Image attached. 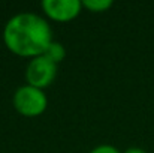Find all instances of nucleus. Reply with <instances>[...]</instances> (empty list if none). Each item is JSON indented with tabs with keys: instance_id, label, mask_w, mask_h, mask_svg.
<instances>
[{
	"instance_id": "nucleus-5",
	"label": "nucleus",
	"mask_w": 154,
	"mask_h": 153,
	"mask_svg": "<svg viewBox=\"0 0 154 153\" xmlns=\"http://www.w3.org/2000/svg\"><path fill=\"white\" fill-rule=\"evenodd\" d=\"M42 56L47 57L48 60H51L52 63L58 65V63H61V62L64 60V57H66V50H64V47H63L60 42L52 41L51 44L45 48V51L42 53Z\"/></svg>"
},
{
	"instance_id": "nucleus-8",
	"label": "nucleus",
	"mask_w": 154,
	"mask_h": 153,
	"mask_svg": "<svg viewBox=\"0 0 154 153\" xmlns=\"http://www.w3.org/2000/svg\"><path fill=\"white\" fill-rule=\"evenodd\" d=\"M124 153H148V152L144 150V149H141V147H129Z\"/></svg>"
},
{
	"instance_id": "nucleus-6",
	"label": "nucleus",
	"mask_w": 154,
	"mask_h": 153,
	"mask_svg": "<svg viewBox=\"0 0 154 153\" xmlns=\"http://www.w3.org/2000/svg\"><path fill=\"white\" fill-rule=\"evenodd\" d=\"M112 6V0H84L82 8L90 12H105Z\"/></svg>"
},
{
	"instance_id": "nucleus-4",
	"label": "nucleus",
	"mask_w": 154,
	"mask_h": 153,
	"mask_svg": "<svg viewBox=\"0 0 154 153\" xmlns=\"http://www.w3.org/2000/svg\"><path fill=\"white\" fill-rule=\"evenodd\" d=\"M41 6L47 17L58 23L72 21L82 11V2L79 0H44Z\"/></svg>"
},
{
	"instance_id": "nucleus-3",
	"label": "nucleus",
	"mask_w": 154,
	"mask_h": 153,
	"mask_svg": "<svg viewBox=\"0 0 154 153\" xmlns=\"http://www.w3.org/2000/svg\"><path fill=\"white\" fill-rule=\"evenodd\" d=\"M57 68L58 65L52 63L44 56H38L32 59L26 68V81L29 86L36 89H47L51 86L52 81L57 77Z\"/></svg>"
},
{
	"instance_id": "nucleus-1",
	"label": "nucleus",
	"mask_w": 154,
	"mask_h": 153,
	"mask_svg": "<svg viewBox=\"0 0 154 153\" xmlns=\"http://www.w3.org/2000/svg\"><path fill=\"white\" fill-rule=\"evenodd\" d=\"M3 42L6 48L20 56L35 59L42 56L52 42V30L45 18L33 12L14 15L3 29Z\"/></svg>"
},
{
	"instance_id": "nucleus-2",
	"label": "nucleus",
	"mask_w": 154,
	"mask_h": 153,
	"mask_svg": "<svg viewBox=\"0 0 154 153\" xmlns=\"http://www.w3.org/2000/svg\"><path fill=\"white\" fill-rule=\"evenodd\" d=\"M12 102H14V108L24 117H38L48 107V99L45 92L32 87L29 84L21 86L15 90Z\"/></svg>"
},
{
	"instance_id": "nucleus-7",
	"label": "nucleus",
	"mask_w": 154,
	"mask_h": 153,
	"mask_svg": "<svg viewBox=\"0 0 154 153\" xmlns=\"http://www.w3.org/2000/svg\"><path fill=\"white\" fill-rule=\"evenodd\" d=\"M90 153H120V150L114 146H109V144H102V146H97L94 147Z\"/></svg>"
}]
</instances>
